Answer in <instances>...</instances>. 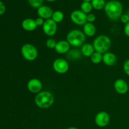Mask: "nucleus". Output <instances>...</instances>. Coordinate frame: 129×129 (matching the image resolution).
<instances>
[{
	"label": "nucleus",
	"instance_id": "nucleus-1",
	"mask_svg": "<svg viewBox=\"0 0 129 129\" xmlns=\"http://www.w3.org/2000/svg\"><path fill=\"white\" fill-rule=\"evenodd\" d=\"M106 15L110 20L112 21H117L120 19L123 14L122 4L117 0H111L106 3L104 8Z\"/></svg>",
	"mask_w": 129,
	"mask_h": 129
},
{
	"label": "nucleus",
	"instance_id": "nucleus-2",
	"mask_svg": "<svg viewBox=\"0 0 129 129\" xmlns=\"http://www.w3.org/2000/svg\"><path fill=\"white\" fill-rule=\"evenodd\" d=\"M35 103L39 108L47 109L54 103V96L48 91H42L35 97Z\"/></svg>",
	"mask_w": 129,
	"mask_h": 129
},
{
	"label": "nucleus",
	"instance_id": "nucleus-3",
	"mask_svg": "<svg viewBox=\"0 0 129 129\" xmlns=\"http://www.w3.org/2000/svg\"><path fill=\"white\" fill-rule=\"evenodd\" d=\"M67 41L71 46L79 47L85 44L86 35L83 31L78 29L72 30L67 35Z\"/></svg>",
	"mask_w": 129,
	"mask_h": 129
},
{
	"label": "nucleus",
	"instance_id": "nucleus-4",
	"mask_svg": "<svg viewBox=\"0 0 129 129\" xmlns=\"http://www.w3.org/2000/svg\"><path fill=\"white\" fill-rule=\"evenodd\" d=\"M93 47L96 52L104 54L108 52L112 45V41L109 37L101 35L97 37L93 43Z\"/></svg>",
	"mask_w": 129,
	"mask_h": 129
},
{
	"label": "nucleus",
	"instance_id": "nucleus-5",
	"mask_svg": "<svg viewBox=\"0 0 129 129\" xmlns=\"http://www.w3.org/2000/svg\"><path fill=\"white\" fill-rule=\"evenodd\" d=\"M23 57L28 61H34L39 55V52L35 45L31 44H25L21 49Z\"/></svg>",
	"mask_w": 129,
	"mask_h": 129
},
{
	"label": "nucleus",
	"instance_id": "nucleus-6",
	"mask_svg": "<svg viewBox=\"0 0 129 129\" xmlns=\"http://www.w3.org/2000/svg\"><path fill=\"white\" fill-rule=\"evenodd\" d=\"M52 67L54 71L60 74H65L69 69L68 62L62 58H57L55 59L53 62Z\"/></svg>",
	"mask_w": 129,
	"mask_h": 129
},
{
	"label": "nucleus",
	"instance_id": "nucleus-7",
	"mask_svg": "<svg viewBox=\"0 0 129 129\" xmlns=\"http://www.w3.org/2000/svg\"><path fill=\"white\" fill-rule=\"evenodd\" d=\"M70 18L71 21L76 25L83 26L87 21V15L83 13L81 10H76L71 13Z\"/></svg>",
	"mask_w": 129,
	"mask_h": 129
},
{
	"label": "nucleus",
	"instance_id": "nucleus-8",
	"mask_svg": "<svg viewBox=\"0 0 129 129\" xmlns=\"http://www.w3.org/2000/svg\"><path fill=\"white\" fill-rule=\"evenodd\" d=\"M42 30L44 34L47 36H54L57 31V23L52 18L45 20V22L42 26Z\"/></svg>",
	"mask_w": 129,
	"mask_h": 129
},
{
	"label": "nucleus",
	"instance_id": "nucleus-9",
	"mask_svg": "<svg viewBox=\"0 0 129 129\" xmlns=\"http://www.w3.org/2000/svg\"><path fill=\"white\" fill-rule=\"evenodd\" d=\"M110 121V117L106 112H99L95 116L94 122L97 126L100 127H105L108 125Z\"/></svg>",
	"mask_w": 129,
	"mask_h": 129
},
{
	"label": "nucleus",
	"instance_id": "nucleus-10",
	"mask_svg": "<svg viewBox=\"0 0 129 129\" xmlns=\"http://www.w3.org/2000/svg\"><path fill=\"white\" fill-rule=\"evenodd\" d=\"M43 86L40 79L37 78H32L30 79L27 83V89L31 93L38 94L42 91Z\"/></svg>",
	"mask_w": 129,
	"mask_h": 129
},
{
	"label": "nucleus",
	"instance_id": "nucleus-11",
	"mask_svg": "<svg viewBox=\"0 0 129 129\" xmlns=\"http://www.w3.org/2000/svg\"><path fill=\"white\" fill-rule=\"evenodd\" d=\"M114 88L118 94H124L128 91V83L123 79H118L115 81Z\"/></svg>",
	"mask_w": 129,
	"mask_h": 129
},
{
	"label": "nucleus",
	"instance_id": "nucleus-12",
	"mask_svg": "<svg viewBox=\"0 0 129 129\" xmlns=\"http://www.w3.org/2000/svg\"><path fill=\"white\" fill-rule=\"evenodd\" d=\"M53 13L54 12L51 8L45 5H42L37 9V15H39V17L45 20L52 18Z\"/></svg>",
	"mask_w": 129,
	"mask_h": 129
},
{
	"label": "nucleus",
	"instance_id": "nucleus-13",
	"mask_svg": "<svg viewBox=\"0 0 129 129\" xmlns=\"http://www.w3.org/2000/svg\"><path fill=\"white\" fill-rule=\"evenodd\" d=\"M71 45L67 40H60L57 42L55 50L57 53L59 54H68V52L71 50Z\"/></svg>",
	"mask_w": 129,
	"mask_h": 129
},
{
	"label": "nucleus",
	"instance_id": "nucleus-14",
	"mask_svg": "<svg viewBox=\"0 0 129 129\" xmlns=\"http://www.w3.org/2000/svg\"><path fill=\"white\" fill-rule=\"evenodd\" d=\"M117 56L113 53L107 52L103 54V60H102V62L108 66H114L117 62Z\"/></svg>",
	"mask_w": 129,
	"mask_h": 129
},
{
	"label": "nucleus",
	"instance_id": "nucleus-15",
	"mask_svg": "<svg viewBox=\"0 0 129 129\" xmlns=\"http://www.w3.org/2000/svg\"><path fill=\"white\" fill-rule=\"evenodd\" d=\"M23 29L26 31H33L38 27L36 25L35 20L31 18H26L23 20L21 23Z\"/></svg>",
	"mask_w": 129,
	"mask_h": 129
},
{
	"label": "nucleus",
	"instance_id": "nucleus-16",
	"mask_svg": "<svg viewBox=\"0 0 129 129\" xmlns=\"http://www.w3.org/2000/svg\"><path fill=\"white\" fill-rule=\"evenodd\" d=\"M83 33L86 36L92 37L94 36L96 33V28L95 25L92 23L87 22L84 25H83Z\"/></svg>",
	"mask_w": 129,
	"mask_h": 129
},
{
	"label": "nucleus",
	"instance_id": "nucleus-17",
	"mask_svg": "<svg viewBox=\"0 0 129 129\" xmlns=\"http://www.w3.org/2000/svg\"><path fill=\"white\" fill-rule=\"evenodd\" d=\"M81 52L82 55L86 57H89L95 52V50H94L93 44L85 43L84 45H82L81 48Z\"/></svg>",
	"mask_w": 129,
	"mask_h": 129
},
{
	"label": "nucleus",
	"instance_id": "nucleus-18",
	"mask_svg": "<svg viewBox=\"0 0 129 129\" xmlns=\"http://www.w3.org/2000/svg\"><path fill=\"white\" fill-rule=\"evenodd\" d=\"M68 55H67V57L69 60H78L81 57V50L79 49H71L69 52H68Z\"/></svg>",
	"mask_w": 129,
	"mask_h": 129
},
{
	"label": "nucleus",
	"instance_id": "nucleus-19",
	"mask_svg": "<svg viewBox=\"0 0 129 129\" xmlns=\"http://www.w3.org/2000/svg\"><path fill=\"white\" fill-rule=\"evenodd\" d=\"M93 6L91 5V3L88 2V1H83L81 5V10L85 14L88 15L93 10Z\"/></svg>",
	"mask_w": 129,
	"mask_h": 129
},
{
	"label": "nucleus",
	"instance_id": "nucleus-20",
	"mask_svg": "<svg viewBox=\"0 0 129 129\" xmlns=\"http://www.w3.org/2000/svg\"><path fill=\"white\" fill-rule=\"evenodd\" d=\"M93 8L96 10H100L104 9L107 3L105 0H92L91 1Z\"/></svg>",
	"mask_w": 129,
	"mask_h": 129
},
{
	"label": "nucleus",
	"instance_id": "nucleus-21",
	"mask_svg": "<svg viewBox=\"0 0 129 129\" xmlns=\"http://www.w3.org/2000/svg\"><path fill=\"white\" fill-rule=\"evenodd\" d=\"M64 18V15L61 11H55L53 13L52 19L55 23H60L63 21Z\"/></svg>",
	"mask_w": 129,
	"mask_h": 129
},
{
	"label": "nucleus",
	"instance_id": "nucleus-22",
	"mask_svg": "<svg viewBox=\"0 0 129 129\" xmlns=\"http://www.w3.org/2000/svg\"><path fill=\"white\" fill-rule=\"evenodd\" d=\"M91 60L93 64H100L103 60V54L98 52H94L93 55L90 57Z\"/></svg>",
	"mask_w": 129,
	"mask_h": 129
},
{
	"label": "nucleus",
	"instance_id": "nucleus-23",
	"mask_svg": "<svg viewBox=\"0 0 129 129\" xmlns=\"http://www.w3.org/2000/svg\"><path fill=\"white\" fill-rule=\"evenodd\" d=\"M28 2L31 7L38 9L40 6H42L44 0H28Z\"/></svg>",
	"mask_w": 129,
	"mask_h": 129
},
{
	"label": "nucleus",
	"instance_id": "nucleus-24",
	"mask_svg": "<svg viewBox=\"0 0 129 129\" xmlns=\"http://www.w3.org/2000/svg\"><path fill=\"white\" fill-rule=\"evenodd\" d=\"M56 44L57 42L55 41V39H52V38H49V39H48L46 41V46L49 49H55V46H56Z\"/></svg>",
	"mask_w": 129,
	"mask_h": 129
},
{
	"label": "nucleus",
	"instance_id": "nucleus-25",
	"mask_svg": "<svg viewBox=\"0 0 129 129\" xmlns=\"http://www.w3.org/2000/svg\"><path fill=\"white\" fill-rule=\"evenodd\" d=\"M123 69L125 74L129 76V59H127L124 62L123 66Z\"/></svg>",
	"mask_w": 129,
	"mask_h": 129
},
{
	"label": "nucleus",
	"instance_id": "nucleus-26",
	"mask_svg": "<svg viewBox=\"0 0 129 129\" xmlns=\"http://www.w3.org/2000/svg\"><path fill=\"white\" fill-rule=\"evenodd\" d=\"M120 21H122V23H123V24H127V23L129 22V16L127 14H123L120 17Z\"/></svg>",
	"mask_w": 129,
	"mask_h": 129
},
{
	"label": "nucleus",
	"instance_id": "nucleus-27",
	"mask_svg": "<svg viewBox=\"0 0 129 129\" xmlns=\"http://www.w3.org/2000/svg\"><path fill=\"white\" fill-rule=\"evenodd\" d=\"M96 20V16L93 13H89L87 15V21L93 23Z\"/></svg>",
	"mask_w": 129,
	"mask_h": 129
},
{
	"label": "nucleus",
	"instance_id": "nucleus-28",
	"mask_svg": "<svg viewBox=\"0 0 129 129\" xmlns=\"http://www.w3.org/2000/svg\"><path fill=\"white\" fill-rule=\"evenodd\" d=\"M35 23H36V25L37 26H42L43 25H44V22H45V20H44L42 18L39 17L37 18H36L35 20Z\"/></svg>",
	"mask_w": 129,
	"mask_h": 129
},
{
	"label": "nucleus",
	"instance_id": "nucleus-29",
	"mask_svg": "<svg viewBox=\"0 0 129 129\" xmlns=\"http://www.w3.org/2000/svg\"><path fill=\"white\" fill-rule=\"evenodd\" d=\"M5 10H6V7H5V5L2 1H0V15H2L3 14H4V13L5 12Z\"/></svg>",
	"mask_w": 129,
	"mask_h": 129
},
{
	"label": "nucleus",
	"instance_id": "nucleus-30",
	"mask_svg": "<svg viewBox=\"0 0 129 129\" xmlns=\"http://www.w3.org/2000/svg\"><path fill=\"white\" fill-rule=\"evenodd\" d=\"M123 31H124L125 35L129 37V22L125 25Z\"/></svg>",
	"mask_w": 129,
	"mask_h": 129
},
{
	"label": "nucleus",
	"instance_id": "nucleus-31",
	"mask_svg": "<svg viewBox=\"0 0 129 129\" xmlns=\"http://www.w3.org/2000/svg\"><path fill=\"white\" fill-rule=\"evenodd\" d=\"M67 129H78V128H76V127H69V128H68Z\"/></svg>",
	"mask_w": 129,
	"mask_h": 129
},
{
	"label": "nucleus",
	"instance_id": "nucleus-32",
	"mask_svg": "<svg viewBox=\"0 0 129 129\" xmlns=\"http://www.w3.org/2000/svg\"><path fill=\"white\" fill-rule=\"evenodd\" d=\"M46 1H49V2H54V1H56V0H46Z\"/></svg>",
	"mask_w": 129,
	"mask_h": 129
},
{
	"label": "nucleus",
	"instance_id": "nucleus-33",
	"mask_svg": "<svg viewBox=\"0 0 129 129\" xmlns=\"http://www.w3.org/2000/svg\"><path fill=\"white\" fill-rule=\"evenodd\" d=\"M83 1H88V2H91L92 0H83Z\"/></svg>",
	"mask_w": 129,
	"mask_h": 129
}]
</instances>
